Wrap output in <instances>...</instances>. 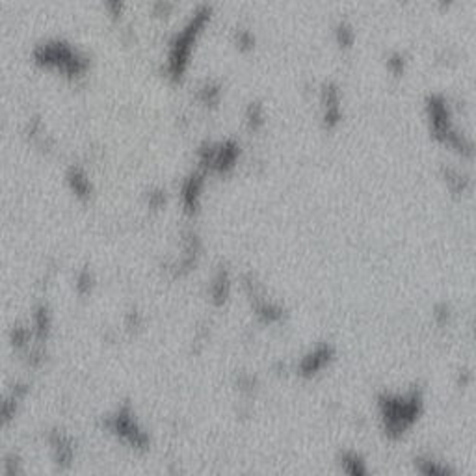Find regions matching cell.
<instances>
[{
	"instance_id": "cell-1",
	"label": "cell",
	"mask_w": 476,
	"mask_h": 476,
	"mask_svg": "<svg viewBox=\"0 0 476 476\" xmlns=\"http://www.w3.org/2000/svg\"><path fill=\"white\" fill-rule=\"evenodd\" d=\"M213 6L199 4L196 10H192L190 17L181 26V30H177L175 36L170 39L164 73L171 82H181L182 78L187 77L192 54L196 52L197 43L201 42L203 34L213 23Z\"/></svg>"
},
{
	"instance_id": "cell-2",
	"label": "cell",
	"mask_w": 476,
	"mask_h": 476,
	"mask_svg": "<svg viewBox=\"0 0 476 476\" xmlns=\"http://www.w3.org/2000/svg\"><path fill=\"white\" fill-rule=\"evenodd\" d=\"M380 425L391 441L402 439L425 413V393L409 389L406 393H382L378 396Z\"/></svg>"
},
{
	"instance_id": "cell-3",
	"label": "cell",
	"mask_w": 476,
	"mask_h": 476,
	"mask_svg": "<svg viewBox=\"0 0 476 476\" xmlns=\"http://www.w3.org/2000/svg\"><path fill=\"white\" fill-rule=\"evenodd\" d=\"M426 123H428L430 136L443 147L452 151L461 158H472L475 144L467 134L460 132L454 121V112L449 99L443 94H430L425 101Z\"/></svg>"
},
{
	"instance_id": "cell-4",
	"label": "cell",
	"mask_w": 476,
	"mask_h": 476,
	"mask_svg": "<svg viewBox=\"0 0 476 476\" xmlns=\"http://www.w3.org/2000/svg\"><path fill=\"white\" fill-rule=\"evenodd\" d=\"M34 62L43 71L56 73L65 78L86 77L89 60L78 47L63 39H47L34 49Z\"/></svg>"
},
{
	"instance_id": "cell-5",
	"label": "cell",
	"mask_w": 476,
	"mask_h": 476,
	"mask_svg": "<svg viewBox=\"0 0 476 476\" xmlns=\"http://www.w3.org/2000/svg\"><path fill=\"white\" fill-rule=\"evenodd\" d=\"M242 156V147L234 140L207 142L197 151V168L211 175L225 177L233 173Z\"/></svg>"
},
{
	"instance_id": "cell-6",
	"label": "cell",
	"mask_w": 476,
	"mask_h": 476,
	"mask_svg": "<svg viewBox=\"0 0 476 476\" xmlns=\"http://www.w3.org/2000/svg\"><path fill=\"white\" fill-rule=\"evenodd\" d=\"M318 108H320L322 129L332 132L341 127L344 121V106H342V89L333 80L322 82L318 89Z\"/></svg>"
},
{
	"instance_id": "cell-7",
	"label": "cell",
	"mask_w": 476,
	"mask_h": 476,
	"mask_svg": "<svg viewBox=\"0 0 476 476\" xmlns=\"http://www.w3.org/2000/svg\"><path fill=\"white\" fill-rule=\"evenodd\" d=\"M337 352L333 344H327V342H322V344H316L315 348H311L306 356H301L298 367H296V374L300 378L311 380L318 376V374L327 368L335 359Z\"/></svg>"
},
{
	"instance_id": "cell-8",
	"label": "cell",
	"mask_w": 476,
	"mask_h": 476,
	"mask_svg": "<svg viewBox=\"0 0 476 476\" xmlns=\"http://www.w3.org/2000/svg\"><path fill=\"white\" fill-rule=\"evenodd\" d=\"M207 173H203L199 168L192 171L190 175L181 184V203L188 214H196L201 207L203 192L207 187Z\"/></svg>"
},
{
	"instance_id": "cell-9",
	"label": "cell",
	"mask_w": 476,
	"mask_h": 476,
	"mask_svg": "<svg viewBox=\"0 0 476 476\" xmlns=\"http://www.w3.org/2000/svg\"><path fill=\"white\" fill-rule=\"evenodd\" d=\"M441 179L445 182L446 190L456 197H463L471 190V177L460 168L443 166L441 168Z\"/></svg>"
},
{
	"instance_id": "cell-10",
	"label": "cell",
	"mask_w": 476,
	"mask_h": 476,
	"mask_svg": "<svg viewBox=\"0 0 476 476\" xmlns=\"http://www.w3.org/2000/svg\"><path fill=\"white\" fill-rule=\"evenodd\" d=\"M231 289H233V280L229 274L227 268H220L218 274L214 275L213 285H211V300L216 307H222L227 303L229 296H231Z\"/></svg>"
},
{
	"instance_id": "cell-11",
	"label": "cell",
	"mask_w": 476,
	"mask_h": 476,
	"mask_svg": "<svg viewBox=\"0 0 476 476\" xmlns=\"http://www.w3.org/2000/svg\"><path fill=\"white\" fill-rule=\"evenodd\" d=\"M339 467L342 472L350 476H367L370 475V467L367 460L356 451H344L339 456Z\"/></svg>"
},
{
	"instance_id": "cell-12",
	"label": "cell",
	"mask_w": 476,
	"mask_h": 476,
	"mask_svg": "<svg viewBox=\"0 0 476 476\" xmlns=\"http://www.w3.org/2000/svg\"><path fill=\"white\" fill-rule=\"evenodd\" d=\"M333 42H335L339 51H342V52L352 51V49L356 47V42H357L356 26H353L350 21H346V19L337 21V25L333 26Z\"/></svg>"
},
{
	"instance_id": "cell-13",
	"label": "cell",
	"mask_w": 476,
	"mask_h": 476,
	"mask_svg": "<svg viewBox=\"0 0 476 476\" xmlns=\"http://www.w3.org/2000/svg\"><path fill=\"white\" fill-rule=\"evenodd\" d=\"M244 127L251 134H257L266 127V108L259 101H251L244 110Z\"/></svg>"
},
{
	"instance_id": "cell-14",
	"label": "cell",
	"mask_w": 476,
	"mask_h": 476,
	"mask_svg": "<svg viewBox=\"0 0 476 476\" xmlns=\"http://www.w3.org/2000/svg\"><path fill=\"white\" fill-rule=\"evenodd\" d=\"M68 184L71 188V192L77 197H82V199H88L94 192L92 187V181H89L88 173L80 168H71L68 173Z\"/></svg>"
},
{
	"instance_id": "cell-15",
	"label": "cell",
	"mask_w": 476,
	"mask_h": 476,
	"mask_svg": "<svg viewBox=\"0 0 476 476\" xmlns=\"http://www.w3.org/2000/svg\"><path fill=\"white\" fill-rule=\"evenodd\" d=\"M415 471L425 476H449L454 472L446 463L435 460L432 456H419V458H415Z\"/></svg>"
},
{
	"instance_id": "cell-16",
	"label": "cell",
	"mask_w": 476,
	"mask_h": 476,
	"mask_svg": "<svg viewBox=\"0 0 476 476\" xmlns=\"http://www.w3.org/2000/svg\"><path fill=\"white\" fill-rule=\"evenodd\" d=\"M222 84L214 82V80H207L203 82L197 89V101L205 106V108H218L222 103Z\"/></svg>"
},
{
	"instance_id": "cell-17",
	"label": "cell",
	"mask_w": 476,
	"mask_h": 476,
	"mask_svg": "<svg viewBox=\"0 0 476 476\" xmlns=\"http://www.w3.org/2000/svg\"><path fill=\"white\" fill-rule=\"evenodd\" d=\"M408 65H409V60L404 52L393 51V52H389L387 56H385V69H387L389 75H391L393 78L404 77L406 73H408Z\"/></svg>"
},
{
	"instance_id": "cell-18",
	"label": "cell",
	"mask_w": 476,
	"mask_h": 476,
	"mask_svg": "<svg viewBox=\"0 0 476 476\" xmlns=\"http://www.w3.org/2000/svg\"><path fill=\"white\" fill-rule=\"evenodd\" d=\"M233 45L240 54H249V52H253L255 47H257V37H255L253 30H249V28H237L233 34Z\"/></svg>"
},
{
	"instance_id": "cell-19",
	"label": "cell",
	"mask_w": 476,
	"mask_h": 476,
	"mask_svg": "<svg viewBox=\"0 0 476 476\" xmlns=\"http://www.w3.org/2000/svg\"><path fill=\"white\" fill-rule=\"evenodd\" d=\"M103 8L112 21H121L129 10V0H103Z\"/></svg>"
},
{
	"instance_id": "cell-20",
	"label": "cell",
	"mask_w": 476,
	"mask_h": 476,
	"mask_svg": "<svg viewBox=\"0 0 476 476\" xmlns=\"http://www.w3.org/2000/svg\"><path fill=\"white\" fill-rule=\"evenodd\" d=\"M173 11H175V4L171 0H156L151 8L153 17H158V19H166V17L173 15Z\"/></svg>"
},
{
	"instance_id": "cell-21",
	"label": "cell",
	"mask_w": 476,
	"mask_h": 476,
	"mask_svg": "<svg viewBox=\"0 0 476 476\" xmlns=\"http://www.w3.org/2000/svg\"><path fill=\"white\" fill-rule=\"evenodd\" d=\"M257 378H253L251 374H240L238 376V391L244 394H253L257 389Z\"/></svg>"
},
{
	"instance_id": "cell-22",
	"label": "cell",
	"mask_w": 476,
	"mask_h": 476,
	"mask_svg": "<svg viewBox=\"0 0 476 476\" xmlns=\"http://www.w3.org/2000/svg\"><path fill=\"white\" fill-rule=\"evenodd\" d=\"M435 322L439 324V326H446L449 322H451V316H452V311L451 307L446 306V303H439V306L435 307Z\"/></svg>"
},
{
	"instance_id": "cell-23",
	"label": "cell",
	"mask_w": 476,
	"mask_h": 476,
	"mask_svg": "<svg viewBox=\"0 0 476 476\" xmlns=\"http://www.w3.org/2000/svg\"><path fill=\"white\" fill-rule=\"evenodd\" d=\"M456 2H458V0H435V4L439 6V10L443 11L451 10L452 6H456Z\"/></svg>"
},
{
	"instance_id": "cell-24",
	"label": "cell",
	"mask_w": 476,
	"mask_h": 476,
	"mask_svg": "<svg viewBox=\"0 0 476 476\" xmlns=\"http://www.w3.org/2000/svg\"><path fill=\"white\" fill-rule=\"evenodd\" d=\"M400 2H409V0H400Z\"/></svg>"
}]
</instances>
